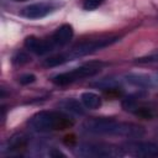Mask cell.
I'll return each mask as SVG.
<instances>
[{"instance_id":"6da1fadb","label":"cell","mask_w":158,"mask_h":158,"mask_svg":"<svg viewBox=\"0 0 158 158\" xmlns=\"http://www.w3.org/2000/svg\"><path fill=\"white\" fill-rule=\"evenodd\" d=\"M84 130L93 135L141 137L144 133L143 127L132 122L118 121L111 117H93L84 122Z\"/></svg>"},{"instance_id":"7a4b0ae2","label":"cell","mask_w":158,"mask_h":158,"mask_svg":"<svg viewBox=\"0 0 158 158\" xmlns=\"http://www.w3.org/2000/svg\"><path fill=\"white\" fill-rule=\"evenodd\" d=\"M117 41H120V36H101L98 38H90V40L80 41L79 43L73 46L68 52L56 54V56H52V57L44 59L43 64L46 67H57V65H60L65 62L74 60L77 58L91 54L96 51H100L105 47H109V46L116 43Z\"/></svg>"},{"instance_id":"3957f363","label":"cell","mask_w":158,"mask_h":158,"mask_svg":"<svg viewBox=\"0 0 158 158\" xmlns=\"http://www.w3.org/2000/svg\"><path fill=\"white\" fill-rule=\"evenodd\" d=\"M28 125L37 132L64 131L73 126V120L60 111H40L28 120Z\"/></svg>"},{"instance_id":"277c9868","label":"cell","mask_w":158,"mask_h":158,"mask_svg":"<svg viewBox=\"0 0 158 158\" xmlns=\"http://www.w3.org/2000/svg\"><path fill=\"white\" fill-rule=\"evenodd\" d=\"M102 68V63L101 62H89L85 63L70 72H64L60 74H57L52 78V83H54L56 85H68L72 84L74 81L85 79V78H90L94 77L95 74H98Z\"/></svg>"},{"instance_id":"5b68a950","label":"cell","mask_w":158,"mask_h":158,"mask_svg":"<svg viewBox=\"0 0 158 158\" xmlns=\"http://www.w3.org/2000/svg\"><path fill=\"white\" fill-rule=\"evenodd\" d=\"M74 152L77 156L84 158H109L120 154L117 148L104 143H80L74 148Z\"/></svg>"},{"instance_id":"8992f818","label":"cell","mask_w":158,"mask_h":158,"mask_svg":"<svg viewBox=\"0 0 158 158\" xmlns=\"http://www.w3.org/2000/svg\"><path fill=\"white\" fill-rule=\"evenodd\" d=\"M56 7H57V4H54L53 1H49V0L35 2V4L27 5L26 7H23L21 11V16L30 19V20H38V19H43L47 15H49L51 12H53L56 10Z\"/></svg>"},{"instance_id":"52a82bcc","label":"cell","mask_w":158,"mask_h":158,"mask_svg":"<svg viewBox=\"0 0 158 158\" xmlns=\"http://www.w3.org/2000/svg\"><path fill=\"white\" fill-rule=\"evenodd\" d=\"M130 154L135 157L153 158L158 157V144L149 141H130L125 146Z\"/></svg>"},{"instance_id":"ba28073f","label":"cell","mask_w":158,"mask_h":158,"mask_svg":"<svg viewBox=\"0 0 158 158\" xmlns=\"http://www.w3.org/2000/svg\"><path fill=\"white\" fill-rule=\"evenodd\" d=\"M122 107L125 111H128L142 118H152L154 116V110L151 105L139 101L138 99L126 98L122 101Z\"/></svg>"},{"instance_id":"9c48e42d","label":"cell","mask_w":158,"mask_h":158,"mask_svg":"<svg viewBox=\"0 0 158 158\" xmlns=\"http://www.w3.org/2000/svg\"><path fill=\"white\" fill-rule=\"evenodd\" d=\"M25 47L35 53V54H38V56H42V54H46L51 51H53L56 48V46L53 44L52 40L51 38H38V37H35V36H28L26 40H25Z\"/></svg>"},{"instance_id":"30bf717a","label":"cell","mask_w":158,"mask_h":158,"mask_svg":"<svg viewBox=\"0 0 158 158\" xmlns=\"http://www.w3.org/2000/svg\"><path fill=\"white\" fill-rule=\"evenodd\" d=\"M73 35H74L73 27L68 23H64V25L59 26L52 33V36L49 38L52 40V42L56 47H63V46L69 43V41L73 38Z\"/></svg>"},{"instance_id":"8fae6325","label":"cell","mask_w":158,"mask_h":158,"mask_svg":"<svg viewBox=\"0 0 158 158\" xmlns=\"http://www.w3.org/2000/svg\"><path fill=\"white\" fill-rule=\"evenodd\" d=\"M125 79L128 84L138 88H149L153 85V79L147 74L141 73H130L125 75Z\"/></svg>"},{"instance_id":"7c38bea8","label":"cell","mask_w":158,"mask_h":158,"mask_svg":"<svg viewBox=\"0 0 158 158\" xmlns=\"http://www.w3.org/2000/svg\"><path fill=\"white\" fill-rule=\"evenodd\" d=\"M80 100H81V104L86 109H90V110H96L101 106V98L96 93H93V91L83 93L80 96Z\"/></svg>"},{"instance_id":"4fadbf2b","label":"cell","mask_w":158,"mask_h":158,"mask_svg":"<svg viewBox=\"0 0 158 158\" xmlns=\"http://www.w3.org/2000/svg\"><path fill=\"white\" fill-rule=\"evenodd\" d=\"M63 107L69 111V112H73V114H77V115H81L84 114V109H83V105L75 100V99H67L64 102H63Z\"/></svg>"},{"instance_id":"5bb4252c","label":"cell","mask_w":158,"mask_h":158,"mask_svg":"<svg viewBox=\"0 0 158 158\" xmlns=\"http://www.w3.org/2000/svg\"><path fill=\"white\" fill-rule=\"evenodd\" d=\"M102 2H104V0H84L83 9L86 11H93V10L98 9Z\"/></svg>"},{"instance_id":"9a60e30c","label":"cell","mask_w":158,"mask_h":158,"mask_svg":"<svg viewBox=\"0 0 158 158\" xmlns=\"http://www.w3.org/2000/svg\"><path fill=\"white\" fill-rule=\"evenodd\" d=\"M136 62L137 63H158V51L152 52V53H149L144 57L137 58Z\"/></svg>"},{"instance_id":"2e32d148","label":"cell","mask_w":158,"mask_h":158,"mask_svg":"<svg viewBox=\"0 0 158 158\" xmlns=\"http://www.w3.org/2000/svg\"><path fill=\"white\" fill-rule=\"evenodd\" d=\"M94 85L98 88H102V89H114L117 85V83L114 79H102L100 81H96Z\"/></svg>"},{"instance_id":"e0dca14e","label":"cell","mask_w":158,"mask_h":158,"mask_svg":"<svg viewBox=\"0 0 158 158\" xmlns=\"http://www.w3.org/2000/svg\"><path fill=\"white\" fill-rule=\"evenodd\" d=\"M35 79H36V77H35L33 74H23V75H21V77L19 78V81H20V84H22V85H27V84L33 83Z\"/></svg>"},{"instance_id":"ac0fdd59","label":"cell","mask_w":158,"mask_h":158,"mask_svg":"<svg viewBox=\"0 0 158 158\" xmlns=\"http://www.w3.org/2000/svg\"><path fill=\"white\" fill-rule=\"evenodd\" d=\"M26 62H28V56H26L23 52H19L14 57V63H16V64H23Z\"/></svg>"},{"instance_id":"d6986e66","label":"cell","mask_w":158,"mask_h":158,"mask_svg":"<svg viewBox=\"0 0 158 158\" xmlns=\"http://www.w3.org/2000/svg\"><path fill=\"white\" fill-rule=\"evenodd\" d=\"M15 1H25V0H15Z\"/></svg>"}]
</instances>
